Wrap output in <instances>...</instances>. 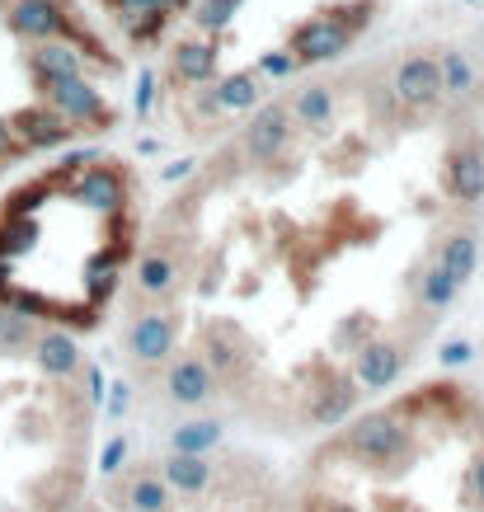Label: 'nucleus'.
I'll list each match as a JSON object with an SVG mask.
<instances>
[{
    "instance_id": "obj_27",
    "label": "nucleus",
    "mask_w": 484,
    "mask_h": 512,
    "mask_svg": "<svg viewBox=\"0 0 484 512\" xmlns=\"http://www.w3.org/2000/svg\"><path fill=\"white\" fill-rule=\"evenodd\" d=\"M442 362H447V367H461V362H470V343L466 339L442 343Z\"/></svg>"
},
{
    "instance_id": "obj_13",
    "label": "nucleus",
    "mask_w": 484,
    "mask_h": 512,
    "mask_svg": "<svg viewBox=\"0 0 484 512\" xmlns=\"http://www.w3.org/2000/svg\"><path fill=\"white\" fill-rule=\"evenodd\" d=\"M287 109H292V123H301L306 132H329V123H334V90L329 85H301Z\"/></svg>"
},
{
    "instance_id": "obj_16",
    "label": "nucleus",
    "mask_w": 484,
    "mask_h": 512,
    "mask_svg": "<svg viewBox=\"0 0 484 512\" xmlns=\"http://www.w3.org/2000/svg\"><path fill=\"white\" fill-rule=\"evenodd\" d=\"M264 99V76L259 71H235V76H226V80H217V109H254Z\"/></svg>"
},
{
    "instance_id": "obj_6",
    "label": "nucleus",
    "mask_w": 484,
    "mask_h": 512,
    "mask_svg": "<svg viewBox=\"0 0 484 512\" xmlns=\"http://www.w3.org/2000/svg\"><path fill=\"white\" fill-rule=\"evenodd\" d=\"M10 127H15V137L24 141V151H52V146H62V141L76 137V123L57 113L52 104H29V109L10 113Z\"/></svg>"
},
{
    "instance_id": "obj_3",
    "label": "nucleus",
    "mask_w": 484,
    "mask_h": 512,
    "mask_svg": "<svg viewBox=\"0 0 484 512\" xmlns=\"http://www.w3.org/2000/svg\"><path fill=\"white\" fill-rule=\"evenodd\" d=\"M38 94H43L47 104L57 113H66L76 127L94 132V127H113V109L109 99L94 90L85 76H62V80H38Z\"/></svg>"
},
{
    "instance_id": "obj_14",
    "label": "nucleus",
    "mask_w": 484,
    "mask_h": 512,
    "mask_svg": "<svg viewBox=\"0 0 484 512\" xmlns=\"http://www.w3.org/2000/svg\"><path fill=\"white\" fill-rule=\"evenodd\" d=\"M160 475L179 494H203L207 484H212V466H207V456H198V451H174Z\"/></svg>"
},
{
    "instance_id": "obj_22",
    "label": "nucleus",
    "mask_w": 484,
    "mask_h": 512,
    "mask_svg": "<svg viewBox=\"0 0 484 512\" xmlns=\"http://www.w3.org/2000/svg\"><path fill=\"white\" fill-rule=\"evenodd\" d=\"M221 442V423L212 419H198V423H184V428H174V451H212Z\"/></svg>"
},
{
    "instance_id": "obj_11",
    "label": "nucleus",
    "mask_w": 484,
    "mask_h": 512,
    "mask_svg": "<svg viewBox=\"0 0 484 512\" xmlns=\"http://www.w3.org/2000/svg\"><path fill=\"white\" fill-rule=\"evenodd\" d=\"M165 390H170L174 404H207L212 400V390H217V381H212V367H207L203 357H179L170 367V376H165Z\"/></svg>"
},
{
    "instance_id": "obj_15",
    "label": "nucleus",
    "mask_w": 484,
    "mask_h": 512,
    "mask_svg": "<svg viewBox=\"0 0 484 512\" xmlns=\"http://www.w3.org/2000/svg\"><path fill=\"white\" fill-rule=\"evenodd\" d=\"M33 357H38V367H43L47 376H71L80 367V348L71 334H62V329H52V334H43V339L33 343Z\"/></svg>"
},
{
    "instance_id": "obj_19",
    "label": "nucleus",
    "mask_w": 484,
    "mask_h": 512,
    "mask_svg": "<svg viewBox=\"0 0 484 512\" xmlns=\"http://www.w3.org/2000/svg\"><path fill=\"white\" fill-rule=\"evenodd\" d=\"M456 287H461V282H456L442 264H433L428 268V278L419 282V296H423V306H428V311H447V306H452V296H456Z\"/></svg>"
},
{
    "instance_id": "obj_8",
    "label": "nucleus",
    "mask_w": 484,
    "mask_h": 512,
    "mask_svg": "<svg viewBox=\"0 0 484 512\" xmlns=\"http://www.w3.org/2000/svg\"><path fill=\"white\" fill-rule=\"evenodd\" d=\"M391 94L405 104V109H433L442 99V66L433 57H405L395 66V80H391Z\"/></svg>"
},
{
    "instance_id": "obj_24",
    "label": "nucleus",
    "mask_w": 484,
    "mask_h": 512,
    "mask_svg": "<svg viewBox=\"0 0 484 512\" xmlns=\"http://www.w3.org/2000/svg\"><path fill=\"white\" fill-rule=\"evenodd\" d=\"M33 329L24 315H0V348H19V343H29Z\"/></svg>"
},
{
    "instance_id": "obj_10",
    "label": "nucleus",
    "mask_w": 484,
    "mask_h": 512,
    "mask_svg": "<svg viewBox=\"0 0 484 512\" xmlns=\"http://www.w3.org/2000/svg\"><path fill=\"white\" fill-rule=\"evenodd\" d=\"M400 372H405V353H400V343L376 339V343H362V348H358V362H353L358 386L386 390V386H395V376H400Z\"/></svg>"
},
{
    "instance_id": "obj_23",
    "label": "nucleus",
    "mask_w": 484,
    "mask_h": 512,
    "mask_svg": "<svg viewBox=\"0 0 484 512\" xmlns=\"http://www.w3.org/2000/svg\"><path fill=\"white\" fill-rule=\"evenodd\" d=\"M353 395H358V390L344 386V381L334 386V395H329V386H325L320 395H315V404H311V419L315 423H339L348 409H353Z\"/></svg>"
},
{
    "instance_id": "obj_26",
    "label": "nucleus",
    "mask_w": 484,
    "mask_h": 512,
    "mask_svg": "<svg viewBox=\"0 0 484 512\" xmlns=\"http://www.w3.org/2000/svg\"><path fill=\"white\" fill-rule=\"evenodd\" d=\"M19 151H24V141L15 137V127H10V118H0V165H5V160H15Z\"/></svg>"
},
{
    "instance_id": "obj_1",
    "label": "nucleus",
    "mask_w": 484,
    "mask_h": 512,
    "mask_svg": "<svg viewBox=\"0 0 484 512\" xmlns=\"http://www.w3.org/2000/svg\"><path fill=\"white\" fill-rule=\"evenodd\" d=\"M344 451L362 466H395L400 456H409V433L395 414L376 409V414H358L344 428Z\"/></svg>"
},
{
    "instance_id": "obj_28",
    "label": "nucleus",
    "mask_w": 484,
    "mask_h": 512,
    "mask_svg": "<svg viewBox=\"0 0 484 512\" xmlns=\"http://www.w3.org/2000/svg\"><path fill=\"white\" fill-rule=\"evenodd\" d=\"M118 461H123V442H113L109 456H104V470H118Z\"/></svg>"
},
{
    "instance_id": "obj_9",
    "label": "nucleus",
    "mask_w": 484,
    "mask_h": 512,
    "mask_svg": "<svg viewBox=\"0 0 484 512\" xmlns=\"http://www.w3.org/2000/svg\"><path fill=\"white\" fill-rule=\"evenodd\" d=\"M174 339H179V320L170 311L137 315L132 329H127V348H132L137 362H165L174 353Z\"/></svg>"
},
{
    "instance_id": "obj_18",
    "label": "nucleus",
    "mask_w": 484,
    "mask_h": 512,
    "mask_svg": "<svg viewBox=\"0 0 484 512\" xmlns=\"http://www.w3.org/2000/svg\"><path fill=\"white\" fill-rule=\"evenodd\" d=\"M179 282V264H174L170 254H160V249H151V254H141L137 264V287L146 296H165Z\"/></svg>"
},
{
    "instance_id": "obj_7",
    "label": "nucleus",
    "mask_w": 484,
    "mask_h": 512,
    "mask_svg": "<svg viewBox=\"0 0 484 512\" xmlns=\"http://www.w3.org/2000/svg\"><path fill=\"white\" fill-rule=\"evenodd\" d=\"M442 188L456 202H480L484 198V146L480 141H456L447 160H442Z\"/></svg>"
},
{
    "instance_id": "obj_12",
    "label": "nucleus",
    "mask_w": 484,
    "mask_h": 512,
    "mask_svg": "<svg viewBox=\"0 0 484 512\" xmlns=\"http://www.w3.org/2000/svg\"><path fill=\"white\" fill-rule=\"evenodd\" d=\"M170 66H174V80L207 85V80H217L221 52H217V43H203V38H179L170 52Z\"/></svg>"
},
{
    "instance_id": "obj_20",
    "label": "nucleus",
    "mask_w": 484,
    "mask_h": 512,
    "mask_svg": "<svg viewBox=\"0 0 484 512\" xmlns=\"http://www.w3.org/2000/svg\"><path fill=\"white\" fill-rule=\"evenodd\" d=\"M127 498H132L137 512H165L170 508V484L156 480V475H137L132 489H127Z\"/></svg>"
},
{
    "instance_id": "obj_2",
    "label": "nucleus",
    "mask_w": 484,
    "mask_h": 512,
    "mask_svg": "<svg viewBox=\"0 0 484 512\" xmlns=\"http://www.w3.org/2000/svg\"><path fill=\"white\" fill-rule=\"evenodd\" d=\"M5 24H10V33L29 38V43H43V38H71V43L90 47L94 57H104V52L94 47L90 33L76 29V19L66 15L57 0H15V5H10V15H5Z\"/></svg>"
},
{
    "instance_id": "obj_21",
    "label": "nucleus",
    "mask_w": 484,
    "mask_h": 512,
    "mask_svg": "<svg viewBox=\"0 0 484 512\" xmlns=\"http://www.w3.org/2000/svg\"><path fill=\"white\" fill-rule=\"evenodd\" d=\"M438 66H442V94H456V99L475 94V71H470V62L461 52H442Z\"/></svg>"
},
{
    "instance_id": "obj_4",
    "label": "nucleus",
    "mask_w": 484,
    "mask_h": 512,
    "mask_svg": "<svg viewBox=\"0 0 484 512\" xmlns=\"http://www.w3.org/2000/svg\"><path fill=\"white\" fill-rule=\"evenodd\" d=\"M71 193H76V202L94 207V212H123L127 207V179L113 160H85Z\"/></svg>"
},
{
    "instance_id": "obj_17",
    "label": "nucleus",
    "mask_w": 484,
    "mask_h": 512,
    "mask_svg": "<svg viewBox=\"0 0 484 512\" xmlns=\"http://www.w3.org/2000/svg\"><path fill=\"white\" fill-rule=\"evenodd\" d=\"M438 264L452 273L456 282H466L475 268H480V240L470 231H456V235H447L442 240V249H438Z\"/></svg>"
},
{
    "instance_id": "obj_25",
    "label": "nucleus",
    "mask_w": 484,
    "mask_h": 512,
    "mask_svg": "<svg viewBox=\"0 0 484 512\" xmlns=\"http://www.w3.org/2000/svg\"><path fill=\"white\" fill-rule=\"evenodd\" d=\"M466 489H470V503L484 508V451L470 461V475H466Z\"/></svg>"
},
{
    "instance_id": "obj_29",
    "label": "nucleus",
    "mask_w": 484,
    "mask_h": 512,
    "mask_svg": "<svg viewBox=\"0 0 484 512\" xmlns=\"http://www.w3.org/2000/svg\"><path fill=\"white\" fill-rule=\"evenodd\" d=\"M320 512H358V508H353V503H334V498H329V503H325Z\"/></svg>"
},
{
    "instance_id": "obj_5",
    "label": "nucleus",
    "mask_w": 484,
    "mask_h": 512,
    "mask_svg": "<svg viewBox=\"0 0 484 512\" xmlns=\"http://www.w3.org/2000/svg\"><path fill=\"white\" fill-rule=\"evenodd\" d=\"M287 141H292V109H287V104L254 109L250 127H245V156H250L254 165H273V160L287 151Z\"/></svg>"
}]
</instances>
